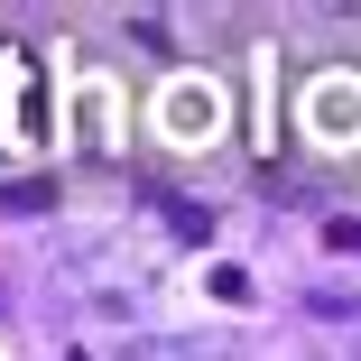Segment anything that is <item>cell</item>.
<instances>
[{
  "label": "cell",
  "mask_w": 361,
  "mask_h": 361,
  "mask_svg": "<svg viewBox=\"0 0 361 361\" xmlns=\"http://www.w3.org/2000/svg\"><path fill=\"white\" fill-rule=\"evenodd\" d=\"M149 204H158V213H167V223H176V232H185V241H213V223H204V204H185V195H176V185H149Z\"/></svg>",
  "instance_id": "6da1fadb"
},
{
  "label": "cell",
  "mask_w": 361,
  "mask_h": 361,
  "mask_svg": "<svg viewBox=\"0 0 361 361\" xmlns=\"http://www.w3.org/2000/svg\"><path fill=\"white\" fill-rule=\"evenodd\" d=\"M56 204V176H19V185H0V213H47Z\"/></svg>",
  "instance_id": "7a4b0ae2"
},
{
  "label": "cell",
  "mask_w": 361,
  "mask_h": 361,
  "mask_svg": "<svg viewBox=\"0 0 361 361\" xmlns=\"http://www.w3.org/2000/svg\"><path fill=\"white\" fill-rule=\"evenodd\" d=\"M213 297H223V306H241V297H250V269H232V259H223V269H213Z\"/></svg>",
  "instance_id": "3957f363"
},
{
  "label": "cell",
  "mask_w": 361,
  "mask_h": 361,
  "mask_svg": "<svg viewBox=\"0 0 361 361\" xmlns=\"http://www.w3.org/2000/svg\"><path fill=\"white\" fill-rule=\"evenodd\" d=\"M324 250H361V213H334V223H324Z\"/></svg>",
  "instance_id": "277c9868"
}]
</instances>
